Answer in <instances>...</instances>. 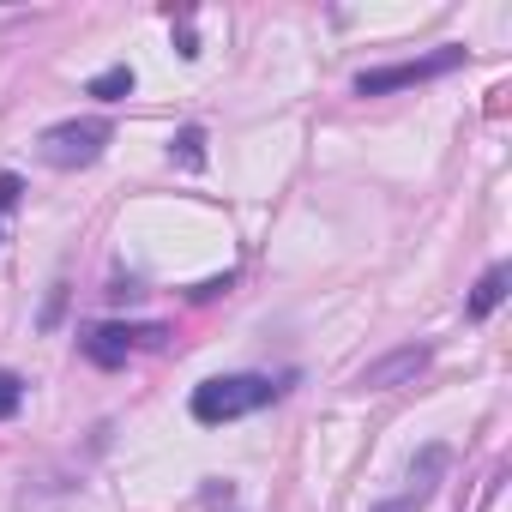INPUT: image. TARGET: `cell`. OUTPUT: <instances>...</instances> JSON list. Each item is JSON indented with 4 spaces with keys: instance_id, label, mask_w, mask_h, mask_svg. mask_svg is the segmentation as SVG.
<instances>
[{
    "instance_id": "obj_11",
    "label": "cell",
    "mask_w": 512,
    "mask_h": 512,
    "mask_svg": "<svg viewBox=\"0 0 512 512\" xmlns=\"http://www.w3.org/2000/svg\"><path fill=\"white\" fill-rule=\"evenodd\" d=\"M19 193H25V181H19V175H0V211H13V205H19Z\"/></svg>"
},
{
    "instance_id": "obj_4",
    "label": "cell",
    "mask_w": 512,
    "mask_h": 512,
    "mask_svg": "<svg viewBox=\"0 0 512 512\" xmlns=\"http://www.w3.org/2000/svg\"><path fill=\"white\" fill-rule=\"evenodd\" d=\"M139 344H163V326H91L85 332V356L97 368H121Z\"/></svg>"
},
{
    "instance_id": "obj_1",
    "label": "cell",
    "mask_w": 512,
    "mask_h": 512,
    "mask_svg": "<svg viewBox=\"0 0 512 512\" xmlns=\"http://www.w3.org/2000/svg\"><path fill=\"white\" fill-rule=\"evenodd\" d=\"M272 398H278V386L260 380V374H223V380L193 386V422L217 428V422H235V416L260 410V404H272Z\"/></svg>"
},
{
    "instance_id": "obj_6",
    "label": "cell",
    "mask_w": 512,
    "mask_h": 512,
    "mask_svg": "<svg viewBox=\"0 0 512 512\" xmlns=\"http://www.w3.org/2000/svg\"><path fill=\"white\" fill-rule=\"evenodd\" d=\"M440 470H446V446H428V452L410 464V488H404L392 506H374V512H422L428 494H434V482H440Z\"/></svg>"
},
{
    "instance_id": "obj_8",
    "label": "cell",
    "mask_w": 512,
    "mask_h": 512,
    "mask_svg": "<svg viewBox=\"0 0 512 512\" xmlns=\"http://www.w3.org/2000/svg\"><path fill=\"white\" fill-rule=\"evenodd\" d=\"M85 91L103 97V103H121V97H133V67H109V73H97Z\"/></svg>"
},
{
    "instance_id": "obj_9",
    "label": "cell",
    "mask_w": 512,
    "mask_h": 512,
    "mask_svg": "<svg viewBox=\"0 0 512 512\" xmlns=\"http://www.w3.org/2000/svg\"><path fill=\"white\" fill-rule=\"evenodd\" d=\"M175 157H181V169H199V163H205V133H199V127H181Z\"/></svg>"
},
{
    "instance_id": "obj_7",
    "label": "cell",
    "mask_w": 512,
    "mask_h": 512,
    "mask_svg": "<svg viewBox=\"0 0 512 512\" xmlns=\"http://www.w3.org/2000/svg\"><path fill=\"white\" fill-rule=\"evenodd\" d=\"M506 284H512V272H506V266H488L482 284L470 290V320H488V314L506 302Z\"/></svg>"
},
{
    "instance_id": "obj_10",
    "label": "cell",
    "mask_w": 512,
    "mask_h": 512,
    "mask_svg": "<svg viewBox=\"0 0 512 512\" xmlns=\"http://www.w3.org/2000/svg\"><path fill=\"white\" fill-rule=\"evenodd\" d=\"M13 410H19V380H13V374H0V422H7Z\"/></svg>"
},
{
    "instance_id": "obj_5",
    "label": "cell",
    "mask_w": 512,
    "mask_h": 512,
    "mask_svg": "<svg viewBox=\"0 0 512 512\" xmlns=\"http://www.w3.org/2000/svg\"><path fill=\"white\" fill-rule=\"evenodd\" d=\"M422 368H428V350H422V344H404V350H392V356H380V362H368L356 386H368V392H392L398 380H416Z\"/></svg>"
},
{
    "instance_id": "obj_3",
    "label": "cell",
    "mask_w": 512,
    "mask_h": 512,
    "mask_svg": "<svg viewBox=\"0 0 512 512\" xmlns=\"http://www.w3.org/2000/svg\"><path fill=\"white\" fill-rule=\"evenodd\" d=\"M452 67H464V49H434V55H422V61L374 67V73H362V79H356V97H386V91H404V85L440 79V73H452Z\"/></svg>"
},
{
    "instance_id": "obj_2",
    "label": "cell",
    "mask_w": 512,
    "mask_h": 512,
    "mask_svg": "<svg viewBox=\"0 0 512 512\" xmlns=\"http://www.w3.org/2000/svg\"><path fill=\"white\" fill-rule=\"evenodd\" d=\"M109 145V121H61L43 133V163L55 169H91Z\"/></svg>"
}]
</instances>
